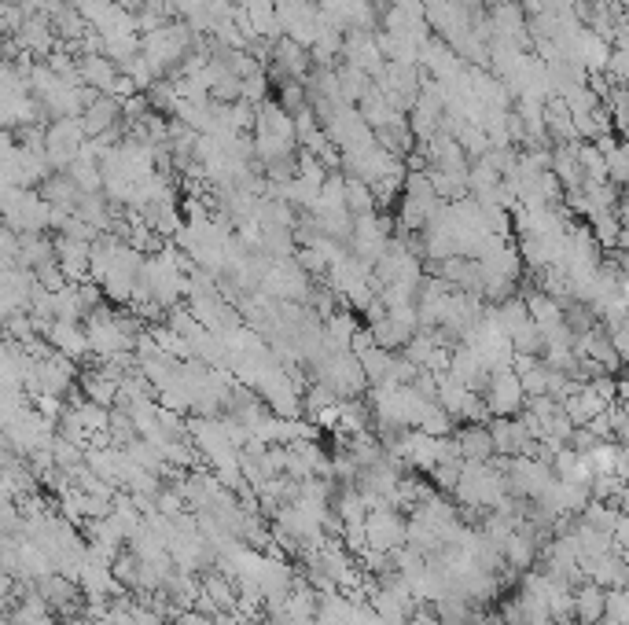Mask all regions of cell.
<instances>
[{
    "mask_svg": "<svg viewBox=\"0 0 629 625\" xmlns=\"http://www.w3.org/2000/svg\"><path fill=\"white\" fill-rule=\"evenodd\" d=\"M350 247H354V258L365 265H376V258L387 250L390 243V228L383 217L376 214H365V217H354V228H350V239H346Z\"/></svg>",
    "mask_w": 629,
    "mask_h": 625,
    "instance_id": "2",
    "label": "cell"
},
{
    "mask_svg": "<svg viewBox=\"0 0 629 625\" xmlns=\"http://www.w3.org/2000/svg\"><path fill=\"white\" fill-rule=\"evenodd\" d=\"M596 625H626V622H615V618H600Z\"/></svg>",
    "mask_w": 629,
    "mask_h": 625,
    "instance_id": "13",
    "label": "cell"
},
{
    "mask_svg": "<svg viewBox=\"0 0 629 625\" xmlns=\"http://www.w3.org/2000/svg\"><path fill=\"white\" fill-rule=\"evenodd\" d=\"M78 387H81V398L85 401H96V405H103V409H115L118 383L103 372V368H96V372H78Z\"/></svg>",
    "mask_w": 629,
    "mask_h": 625,
    "instance_id": "7",
    "label": "cell"
},
{
    "mask_svg": "<svg viewBox=\"0 0 629 625\" xmlns=\"http://www.w3.org/2000/svg\"><path fill=\"white\" fill-rule=\"evenodd\" d=\"M479 398L486 405V416H515V412L527 405V394H523L519 375L512 368H497V372L486 375Z\"/></svg>",
    "mask_w": 629,
    "mask_h": 625,
    "instance_id": "1",
    "label": "cell"
},
{
    "mask_svg": "<svg viewBox=\"0 0 629 625\" xmlns=\"http://www.w3.org/2000/svg\"><path fill=\"white\" fill-rule=\"evenodd\" d=\"M412 324H405V320H398V317H383V320H376V324H368V335H372V342H376V346H383V350H401V346H405V342L412 339Z\"/></svg>",
    "mask_w": 629,
    "mask_h": 625,
    "instance_id": "8",
    "label": "cell"
},
{
    "mask_svg": "<svg viewBox=\"0 0 629 625\" xmlns=\"http://www.w3.org/2000/svg\"><path fill=\"white\" fill-rule=\"evenodd\" d=\"M604 618L626 622V618H629V596H626V589H604Z\"/></svg>",
    "mask_w": 629,
    "mask_h": 625,
    "instance_id": "12",
    "label": "cell"
},
{
    "mask_svg": "<svg viewBox=\"0 0 629 625\" xmlns=\"http://www.w3.org/2000/svg\"><path fill=\"white\" fill-rule=\"evenodd\" d=\"M571 592H574V622L596 625L604 618V589L596 581H578Z\"/></svg>",
    "mask_w": 629,
    "mask_h": 625,
    "instance_id": "6",
    "label": "cell"
},
{
    "mask_svg": "<svg viewBox=\"0 0 629 625\" xmlns=\"http://www.w3.org/2000/svg\"><path fill=\"white\" fill-rule=\"evenodd\" d=\"M453 442H457V453L464 464H486L493 456V442H490L486 423H464V427L453 434Z\"/></svg>",
    "mask_w": 629,
    "mask_h": 625,
    "instance_id": "5",
    "label": "cell"
},
{
    "mask_svg": "<svg viewBox=\"0 0 629 625\" xmlns=\"http://www.w3.org/2000/svg\"><path fill=\"white\" fill-rule=\"evenodd\" d=\"M365 534H368V548L394 552V548L405 545V519L394 508H372L365 515Z\"/></svg>",
    "mask_w": 629,
    "mask_h": 625,
    "instance_id": "3",
    "label": "cell"
},
{
    "mask_svg": "<svg viewBox=\"0 0 629 625\" xmlns=\"http://www.w3.org/2000/svg\"><path fill=\"white\" fill-rule=\"evenodd\" d=\"M343 206L350 210V217H365V214H376V199H372V188L361 181H350L346 177L343 184Z\"/></svg>",
    "mask_w": 629,
    "mask_h": 625,
    "instance_id": "11",
    "label": "cell"
},
{
    "mask_svg": "<svg viewBox=\"0 0 629 625\" xmlns=\"http://www.w3.org/2000/svg\"><path fill=\"white\" fill-rule=\"evenodd\" d=\"M332 512L339 515L343 523H361V519L368 515V504H365V497H361V489H357V486L339 489V497H335Z\"/></svg>",
    "mask_w": 629,
    "mask_h": 625,
    "instance_id": "10",
    "label": "cell"
},
{
    "mask_svg": "<svg viewBox=\"0 0 629 625\" xmlns=\"http://www.w3.org/2000/svg\"><path fill=\"white\" fill-rule=\"evenodd\" d=\"M254 625H273V622H269V618H265V622H254Z\"/></svg>",
    "mask_w": 629,
    "mask_h": 625,
    "instance_id": "14",
    "label": "cell"
},
{
    "mask_svg": "<svg viewBox=\"0 0 629 625\" xmlns=\"http://www.w3.org/2000/svg\"><path fill=\"white\" fill-rule=\"evenodd\" d=\"M41 339L48 342V350L63 353V357L74 364H78L81 357H89V339H85L81 320H48L45 328H41Z\"/></svg>",
    "mask_w": 629,
    "mask_h": 625,
    "instance_id": "4",
    "label": "cell"
},
{
    "mask_svg": "<svg viewBox=\"0 0 629 625\" xmlns=\"http://www.w3.org/2000/svg\"><path fill=\"white\" fill-rule=\"evenodd\" d=\"M416 431L431 434V438H446V434L457 431V423H453V416H449L438 401H427L424 412H420V420H416Z\"/></svg>",
    "mask_w": 629,
    "mask_h": 625,
    "instance_id": "9",
    "label": "cell"
}]
</instances>
